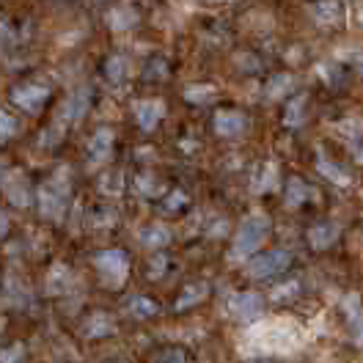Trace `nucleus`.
Segmentation results:
<instances>
[{
    "label": "nucleus",
    "instance_id": "nucleus-7",
    "mask_svg": "<svg viewBox=\"0 0 363 363\" xmlns=\"http://www.w3.org/2000/svg\"><path fill=\"white\" fill-rule=\"evenodd\" d=\"M133 113H135L138 127L143 133H155L162 116H165V105H162V99H140L133 105Z\"/></svg>",
    "mask_w": 363,
    "mask_h": 363
},
{
    "label": "nucleus",
    "instance_id": "nucleus-13",
    "mask_svg": "<svg viewBox=\"0 0 363 363\" xmlns=\"http://www.w3.org/2000/svg\"><path fill=\"white\" fill-rule=\"evenodd\" d=\"M91 105V94L89 91H77V94H72L67 99V105H64V116H61V121H77L80 116L89 111Z\"/></svg>",
    "mask_w": 363,
    "mask_h": 363
},
{
    "label": "nucleus",
    "instance_id": "nucleus-6",
    "mask_svg": "<svg viewBox=\"0 0 363 363\" xmlns=\"http://www.w3.org/2000/svg\"><path fill=\"white\" fill-rule=\"evenodd\" d=\"M67 196H69V187L61 184V182H47L45 187L39 190V204H42V215L50 218V220H58L67 209Z\"/></svg>",
    "mask_w": 363,
    "mask_h": 363
},
{
    "label": "nucleus",
    "instance_id": "nucleus-15",
    "mask_svg": "<svg viewBox=\"0 0 363 363\" xmlns=\"http://www.w3.org/2000/svg\"><path fill=\"white\" fill-rule=\"evenodd\" d=\"M113 319L108 317V314H102V311H96V314H91L89 322H86V336L89 339H102V336H108V333H113Z\"/></svg>",
    "mask_w": 363,
    "mask_h": 363
},
{
    "label": "nucleus",
    "instance_id": "nucleus-3",
    "mask_svg": "<svg viewBox=\"0 0 363 363\" xmlns=\"http://www.w3.org/2000/svg\"><path fill=\"white\" fill-rule=\"evenodd\" d=\"M94 264H96V270H99L102 281H105L108 286H121V284L127 281L130 259H127L124 250H118V248L102 250V253L94 259Z\"/></svg>",
    "mask_w": 363,
    "mask_h": 363
},
{
    "label": "nucleus",
    "instance_id": "nucleus-35",
    "mask_svg": "<svg viewBox=\"0 0 363 363\" xmlns=\"http://www.w3.org/2000/svg\"><path fill=\"white\" fill-rule=\"evenodd\" d=\"M242 72H259V61L253 55H242Z\"/></svg>",
    "mask_w": 363,
    "mask_h": 363
},
{
    "label": "nucleus",
    "instance_id": "nucleus-32",
    "mask_svg": "<svg viewBox=\"0 0 363 363\" xmlns=\"http://www.w3.org/2000/svg\"><path fill=\"white\" fill-rule=\"evenodd\" d=\"M138 190H143V193H157V182L155 177H138Z\"/></svg>",
    "mask_w": 363,
    "mask_h": 363
},
{
    "label": "nucleus",
    "instance_id": "nucleus-8",
    "mask_svg": "<svg viewBox=\"0 0 363 363\" xmlns=\"http://www.w3.org/2000/svg\"><path fill=\"white\" fill-rule=\"evenodd\" d=\"M212 127L220 138H240L248 130V118L240 111H218L212 118Z\"/></svg>",
    "mask_w": 363,
    "mask_h": 363
},
{
    "label": "nucleus",
    "instance_id": "nucleus-9",
    "mask_svg": "<svg viewBox=\"0 0 363 363\" xmlns=\"http://www.w3.org/2000/svg\"><path fill=\"white\" fill-rule=\"evenodd\" d=\"M113 143H116V133L111 127H99L89 140V157L94 165H99V162H105V160H111L113 155Z\"/></svg>",
    "mask_w": 363,
    "mask_h": 363
},
{
    "label": "nucleus",
    "instance_id": "nucleus-17",
    "mask_svg": "<svg viewBox=\"0 0 363 363\" xmlns=\"http://www.w3.org/2000/svg\"><path fill=\"white\" fill-rule=\"evenodd\" d=\"M168 74H171V64H168L162 55L149 58L146 67H143V80H149V83H160V80H165Z\"/></svg>",
    "mask_w": 363,
    "mask_h": 363
},
{
    "label": "nucleus",
    "instance_id": "nucleus-28",
    "mask_svg": "<svg viewBox=\"0 0 363 363\" xmlns=\"http://www.w3.org/2000/svg\"><path fill=\"white\" fill-rule=\"evenodd\" d=\"M275 182H278V165H275V162H270V165L264 168V177H262V182H259V190H262V193H267V190H272V187H275Z\"/></svg>",
    "mask_w": 363,
    "mask_h": 363
},
{
    "label": "nucleus",
    "instance_id": "nucleus-26",
    "mask_svg": "<svg viewBox=\"0 0 363 363\" xmlns=\"http://www.w3.org/2000/svg\"><path fill=\"white\" fill-rule=\"evenodd\" d=\"M20 133V121L17 116L9 113V111H0V140H11Z\"/></svg>",
    "mask_w": 363,
    "mask_h": 363
},
{
    "label": "nucleus",
    "instance_id": "nucleus-23",
    "mask_svg": "<svg viewBox=\"0 0 363 363\" xmlns=\"http://www.w3.org/2000/svg\"><path fill=\"white\" fill-rule=\"evenodd\" d=\"M127 311H130L135 319H149L157 314V306H155L149 297H133L130 306H127Z\"/></svg>",
    "mask_w": 363,
    "mask_h": 363
},
{
    "label": "nucleus",
    "instance_id": "nucleus-5",
    "mask_svg": "<svg viewBox=\"0 0 363 363\" xmlns=\"http://www.w3.org/2000/svg\"><path fill=\"white\" fill-rule=\"evenodd\" d=\"M228 314L240 322H256V319L264 314V300L256 292H237V295L228 297L226 303Z\"/></svg>",
    "mask_w": 363,
    "mask_h": 363
},
{
    "label": "nucleus",
    "instance_id": "nucleus-19",
    "mask_svg": "<svg viewBox=\"0 0 363 363\" xmlns=\"http://www.w3.org/2000/svg\"><path fill=\"white\" fill-rule=\"evenodd\" d=\"M317 171L325 177V179L333 182V184H341V187H347V184H350V174H347L344 168H339V165H333L328 157L317 160Z\"/></svg>",
    "mask_w": 363,
    "mask_h": 363
},
{
    "label": "nucleus",
    "instance_id": "nucleus-29",
    "mask_svg": "<svg viewBox=\"0 0 363 363\" xmlns=\"http://www.w3.org/2000/svg\"><path fill=\"white\" fill-rule=\"evenodd\" d=\"M155 363H187V355L182 350H165L155 358Z\"/></svg>",
    "mask_w": 363,
    "mask_h": 363
},
{
    "label": "nucleus",
    "instance_id": "nucleus-2",
    "mask_svg": "<svg viewBox=\"0 0 363 363\" xmlns=\"http://www.w3.org/2000/svg\"><path fill=\"white\" fill-rule=\"evenodd\" d=\"M270 234V220L264 215H253V218H245L237 234H234V245H231V256L234 259H242V256H250L253 250L262 248V242L267 240Z\"/></svg>",
    "mask_w": 363,
    "mask_h": 363
},
{
    "label": "nucleus",
    "instance_id": "nucleus-11",
    "mask_svg": "<svg viewBox=\"0 0 363 363\" xmlns=\"http://www.w3.org/2000/svg\"><path fill=\"white\" fill-rule=\"evenodd\" d=\"M339 234H341L339 223H333V220H322V223H317V226L308 231V242H311V248L325 250L339 240Z\"/></svg>",
    "mask_w": 363,
    "mask_h": 363
},
{
    "label": "nucleus",
    "instance_id": "nucleus-33",
    "mask_svg": "<svg viewBox=\"0 0 363 363\" xmlns=\"http://www.w3.org/2000/svg\"><path fill=\"white\" fill-rule=\"evenodd\" d=\"M165 264H168V262H165V256H157V259L152 262V272H149V275H152V278H160L162 270H165Z\"/></svg>",
    "mask_w": 363,
    "mask_h": 363
},
{
    "label": "nucleus",
    "instance_id": "nucleus-16",
    "mask_svg": "<svg viewBox=\"0 0 363 363\" xmlns=\"http://www.w3.org/2000/svg\"><path fill=\"white\" fill-rule=\"evenodd\" d=\"M308 196H311V190H308V184L295 177V179H289L286 184V193H284V199H286V206L289 209H297V206H303L308 201Z\"/></svg>",
    "mask_w": 363,
    "mask_h": 363
},
{
    "label": "nucleus",
    "instance_id": "nucleus-34",
    "mask_svg": "<svg viewBox=\"0 0 363 363\" xmlns=\"http://www.w3.org/2000/svg\"><path fill=\"white\" fill-rule=\"evenodd\" d=\"M9 231H11V220H9L6 212H0V242L9 237Z\"/></svg>",
    "mask_w": 363,
    "mask_h": 363
},
{
    "label": "nucleus",
    "instance_id": "nucleus-27",
    "mask_svg": "<svg viewBox=\"0 0 363 363\" xmlns=\"http://www.w3.org/2000/svg\"><path fill=\"white\" fill-rule=\"evenodd\" d=\"M0 363H25V347L23 344H11L9 350L0 352Z\"/></svg>",
    "mask_w": 363,
    "mask_h": 363
},
{
    "label": "nucleus",
    "instance_id": "nucleus-37",
    "mask_svg": "<svg viewBox=\"0 0 363 363\" xmlns=\"http://www.w3.org/2000/svg\"><path fill=\"white\" fill-rule=\"evenodd\" d=\"M250 363H267V361H250Z\"/></svg>",
    "mask_w": 363,
    "mask_h": 363
},
{
    "label": "nucleus",
    "instance_id": "nucleus-18",
    "mask_svg": "<svg viewBox=\"0 0 363 363\" xmlns=\"http://www.w3.org/2000/svg\"><path fill=\"white\" fill-rule=\"evenodd\" d=\"M127 69H130V64H127L124 55H111V58L105 61L102 72H105V77H108L111 83H124V80H127Z\"/></svg>",
    "mask_w": 363,
    "mask_h": 363
},
{
    "label": "nucleus",
    "instance_id": "nucleus-21",
    "mask_svg": "<svg viewBox=\"0 0 363 363\" xmlns=\"http://www.w3.org/2000/svg\"><path fill=\"white\" fill-rule=\"evenodd\" d=\"M206 292H209V286H206V284H193V286H187V289L182 292L179 300H177V308L182 311V308H190V306L201 303Z\"/></svg>",
    "mask_w": 363,
    "mask_h": 363
},
{
    "label": "nucleus",
    "instance_id": "nucleus-20",
    "mask_svg": "<svg viewBox=\"0 0 363 363\" xmlns=\"http://www.w3.org/2000/svg\"><path fill=\"white\" fill-rule=\"evenodd\" d=\"M295 89V77L292 74H275L270 83H267V99H281L286 91Z\"/></svg>",
    "mask_w": 363,
    "mask_h": 363
},
{
    "label": "nucleus",
    "instance_id": "nucleus-36",
    "mask_svg": "<svg viewBox=\"0 0 363 363\" xmlns=\"http://www.w3.org/2000/svg\"><path fill=\"white\" fill-rule=\"evenodd\" d=\"M358 23H361V28H363V3H358Z\"/></svg>",
    "mask_w": 363,
    "mask_h": 363
},
{
    "label": "nucleus",
    "instance_id": "nucleus-31",
    "mask_svg": "<svg viewBox=\"0 0 363 363\" xmlns=\"http://www.w3.org/2000/svg\"><path fill=\"white\" fill-rule=\"evenodd\" d=\"M297 289H300V284H297V281H289V284H284V286H278V289L272 292V300H286V297L297 295Z\"/></svg>",
    "mask_w": 363,
    "mask_h": 363
},
{
    "label": "nucleus",
    "instance_id": "nucleus-30",
    "mask_svg": "<svg viewBox=\"0 0 363 363\" xmlns=\"http://www.w3.org/2000/svg\"><path fill=\"white\" fill-rule=\"evenodd\" d=\"M184 204H187V196H184L182 190H174V193L165 199V209H168V212H177V209H182Z\"/></svg>",
    "mask_w": 363,
    "mask_h": 363
},
{
    "label": "nucleus",
    "instance_id": "nucleus-4",
    "mask_svg": "<svg viewBox=\"0 0 363 363\" xmlns=\"http://www.w3.org/2000/svg\"><path fill=\"white\" fill-rule=\"evenodd\" d=\"M289 264H292L289 250L275 248V250H267V253L253 256V259L248 262V275L250 278H256V281H264V278H272V275L284 272Z\"/></svg>",
    "mask_w": 363,
    "mask_h": 363
},
{
    "label": "nucleus",
    "instance_id": "nucleus-24",
    "mask_svg": "<svg viewBox=\"0 0 363 363\" xmlns=\"http://www.w3.org/2000/svg\"><path fill=\"white\" fill-rule=\"evenodd\" d=\"M6 196L11 199V204H17V206L30 204V193H28V187H25L23 179H14L11 184H6Z\"/></svg>",
    "mask_w": 363,
    "mask_h": 363
},
{
    "label": "nucleus",
    "instance_id": "nucleus-22",
    "mask_svg": "<svg viewBox=\"0 0 363 363\" xmlns=\"http://www.w3.org/2000/svg\"><path fill=\"white\" fill-rule=\"evenodd\" d=\"M215 96H218L215 86H187V89H184V99L193 102V105H206V102H212Z\"/></svg>",
    "mask_w": 363,
    "mask_h": 363
},
{
    "label": "nucleus",
    "instance_id": "nucleus-10",
    "mask_svg": "<svg viewBox=\"0 0 363 363\" xmlns=\"http://www.w3.org/2000/svg\"><path fill=\"white\" fill-rule=\"evenodd\" d=\"M344 314H347V328H350L352 341L358 347H363V308L358 295H347V300H344Z\"/></svg>",
    "mask_w": 363,
    "mask_h": 363
},
{
    "label": "nucleus",
    "instance_id": "nucleus-14",
    "mask_svg": "<svg viewBox=\"0 0 363 363\" xmlns=\"http://www.w3.org/2000/svg\"><path fill=\"white\" fill-rule=\"evenodd\" d=\"M140 242L146 245V248L152 250H160L165 248L168 242H171V231L162 226V223H155V226H146L140 231Z\"/></svg>",
    "mask_w": 363,
    "mask_h": 363
},
{
    "label": "nucleus",
    "instance_id": "nucleus-1",
    "mask_svg": "<svg viewBox=\"0 0 363 363\" xmlns=\"http://www.w3.org/2000/svg\"><path fill=\"white\" fill-rule=\"evenodd\" d=\"M9 99L25 116H42L52 105V99H55V86L50 80L25 77V80H17L9 89Z\"/></svg>",
    "mask_w": 363,
    "mask_h": 363
},
{
    "label": "nucleus",
    "instance_id": "nucleus-25",
    "mask_svg": "<svg viewBox=\"0 0 363 363\" xmlns=\"http://www.w3.org/2000/svg\"><path fill=\"white\" fill-rule=\"evenodd\" d=\"M284 121H286V127H297L306 121V96H297L295 102H289Z\"/></svg>",
    "mask_w": 363,
    "mask_h": 363
},
{
    "label": "nucleus",
    "instance_id": "nucleus-12",
    "mask_svg": "<svg viewBox=\"0 0 363 363\" xmlns=\"http://www.w3.org/2000/svg\"><path fill=\"white\" fill-rule=\"evenodd\" d=\"M314 20L325 28H336L344 20V9H341V0H319L317 6L311 9Z\"/></svg>",
    "mask_w": 363,
    "mask_h": 363
}]
</instances>
